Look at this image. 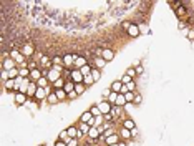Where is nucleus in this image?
I'll return each mask as SVG.
<instances>
[{"label": "nucleus", "mask_w": 194, "mask_h": 146, "mask_svg": "<svg viewBox=\"0 0 194 146\" xmlns=\"http://www.w3.org/2000/svg\"><path fill=\"white\" fill-rule=\"evenodd\" d=\"M10 58H13L18 65H22V67H25V57L22 55V52L20 50H10Z\"/></svg>", "instance_id": "obj_1"}, {"label": "nucleus", "mask_w": 194, "mask_h": 146, "mask_svg": "<svg viewBox=\"0 0 194 146\" xmlns=\"http://www.w3.org/2000/svg\"><path fill=\"white\" fill-rule=\"evenodd\" d=\"M45 77L48 78V81H51V83H55L57 80H60V78H61V77H60V71H58V70H55L53 67L45 71Z\"/></svg>", "instance_id": "obj_2"}, {"label": "nucleus", "mask_w": 194, "mask_h": 146, "mask_svg": "<svg viewBox=\"0 0 194 146\" xmlns=\"http://www.w3.org/2000/svg\"><path fill=\"white\" fill-rule=\"evenodd\" d=\"M15 65H17V61L13 58H5V60H2V70L3 71H10V70H13L15 68Z\"/></svg>", "instance_id": "obj_3"}, {"label": "nucleus", "mask_w": 194, "mask_h": 146, "mask_svg": "<svg viewBox=\"0 0 194 146\" xmlns=\"http://www.w3.org/2000/svg\"><path fill=\"white\" fill-rule=\"evenodd\" d=\"M20 52H22V55H23V57H30V55H33V52H35V50H33V47H32L30 43H23V45L20 47Z\"/></svg>", "instance_id": "obj_4"}, {"label": "nucleus", "mask_w": 194, "mask_h": 146, "mask_svg": "<svg viewBox=\"0 0 194 146\" xmlns=\"http://www.w3.org/2000/svg\"><path fill=\"white\" fill-rule=\"evenodd\" d=\"M83 80H85V77H83V75H81V71H80V70H73V71H71V81H73V83H83Z\"/></svg>", "instance_id": "obj_5"}, {"label": "nucleus", "mask_w": 194, "mask_h": 146, "mask_svg": "<svg viewBox=\"0 0 194 146\" xmlns=\"http://www.w3.org/2000/svg\"><path fill=\"white\" fill-rule=\"evenodd\" d=\"M98 108H100V111H101L103 115H108V113H111V108H113V105H111L110 101H101V103L98 105Z\"/></svg>", "instance_id": "obj_6"}, {"label": "nucleus", "mask_w": 194, "mask_h": 146, "mask_svg": "<svg viewBox=\"0 0 194 146\" xmlns=\"http://www.w3.org/2000/svg\"><path fill=\"white\" fill-rule=\"evenodd\" d=\"M43 75H45V73L42 71V68H35V70H32V73H30V80L37 83V81H38L40 78L43 77Z\"/></svg>", "instance_id": "obj_7"}, {"label": "nucleus", "mask_w": 194, "mask_h": 146, "mask_svg": "<svg viewBox=\"0 0 194 146\" xmlns=\"http://www.w3.org/2000/svg\"><path fill=\"white\" fill-rule=\"evenodd\" d=\"M108 61L106 60H103L101 58V57H96V58H93L91 60V67H95V68H103V67H105V65H106Z\"/></svg>", "instance_id": "obj_8"}, {"label": "nucleus", "mask_w": 194, "mask_h": 146, "mask_svg": "<svg viewBox=\"0 0 194 146\" xmlns=\"http://www.w3.org/2000/svg\"><path fill=\"white\" fill-rule=\"evenodd\" d=\"M85 65H88L86 58H85V57H80V55H75V67H77V70L83 68Z\"/></svg>", "instance_id": "obj_9"}, {"label": "nucleus", "mask_w": 194, "mask_h": 146, "mask_svg": "<svg viewBox=\"0 0 194 146\" xmlns=\"http://www.w3.org/2000/svg\"><path fill=\"white\" fill-rule=\"evenodd\" d=\"M67 131H68V136H70V138H77V139H78V138L81 136V131H80L77 126H68Z\"/></svg>", "instance_id": "obj_10"}, {"label": "nucleus", "mask_w": 194, "mask_h": 146, "mask_svg": "<svg viewBox=\"0 0 194 146\" xmlns=\"http://www.w3.org/2000/svg\"><path fill=\"white\" fill-rule=\"evenodd\" d=\"M38 67L42 68H48V67H53V63H51V60L48 58V57H45V55H42V58H40V61H38Z\"/></svg>", "instance_id": "obj_11"}, {"label": "nucleus", "mask_w": 194, "mask_h": 146, "mask_svg": "<svg viewBox=\"0 0 194 146\" xmlns=\"http://www.w3.org/2000/svg\"><path fill=\"white\" fill-rule=\"evenodd\" d=\"M100 135H101V133H100V129L95 128V126H91V128H90V131H88V136L91 138V141H96Z\"/></svg>", "instance_id": "obj_12"}, {"label": "nucleus", "mask_w": 194, "mask_h": 146, "mask_svg": "<svg viewBox=\"0 0 194 146\" xmlns=\"http://www.w3.org/2000/svg\"><path fill=\"white\" fill-rule=\"evenodd\" d=\"M128 35H129V37H133V38L139 35V28H138V25H136V23H131V27L128 28Z\"/></svg>", "instance_id": "obj_13"}, {"label": "nucleus", "mask_w": 194, "mask_h": 146, "mask_svg": "<svg viewBox=\"0 0 194 146\" xmlns=\"http://www.w3.org/2000/svg\"><path fill=\"white\" fill-rule=\"evenodd\" d=\"M113 57H115L113 50H110V48H103V55H101V58H103V60L110 61V60H113Z\"/></svg>", "instance_id": "obj_14"}, {"label": "nucleus", "mask_w": 194, "mask_h": 146, "mask_svg": "<svg viewBox=\"0 0 194 146\" xmlns=\"http://www.w3.org/2000/svg\"><path fill=\"white\" fill-rule=\"evenodd\" d=\"M105 141H106V145H108V146L118 145V143H119V136H118V135H111V136L105 138Z\"/></svg>", "instance_id": "obj_15"}, {"label": "nucleus", "mask_w": 194, "mask_h": 146, "mask_svg": "<svg viewBox=\"0 0 194 146\" xmlns=\"http://www.w3.org/2000/svg\"><path fill=\"white\" fill-rule=\"evenodd\" d=\"M25 101H27V95H25V93H15V103H17V105H23V103H25Z\"/></svg>", "instance_id": "obj_16"}, {"label": "nucleus", "mask_w": 194, "mask_h": 146, "mask_svg": "<svg viewBox=\"0 0 194 146\" xmlns=\"http://www.w3.org/2000/svg\"><path fill=\"white\" fill-rule=\"evenodd\" d=\"M63 65H65V67L75 65V55H65V57H63Z\"/></svg>", "instance_id": "obj_17"}, {"label": "nucleus", "mask_w": 194, "mask_h": 146, "mask_svg": "<svg viewBox=\"0 0 194 146\" xmlns=\"http://www.w3.org/2000/svg\"><path fill=\"white\" fill-rule=\"evenodd\" d=\"M75 85H77V83H73L71 80H68L67 83H65V88H63V90L67 91V95H70V93H73V91H75Z\"/></svg>", "instance_id": "obj_18"}, {"label": "nucleus", "mask_w": 194, "mask_h": 146, "mask_svg": "<svg viewBox=\"0 0 194 146\" xmlns=\"http://www.w3.org/2000/svg\"><path fill=\"white\" fill-rule=\"evenodd\" d=\"M45 95H47V90H45V88H37V93H35V98H37V100H43V98H45Z\"/></svg>", "instance_id": "obj_19"}, {"label": "nucleus", "mask_w": 194, "mask_h": 146, "mask_svg": "<svg viewBox=\"0 0 194 146\" xmlns=\"http://www.w3.org/2000/svg\"><path fill=\"white\" fill-rule=\"evenodd\" d=\"M121 88H123V83H121V81H115V83L111 85V91H115V93H121Z\"/></svg>", "instance_id": "obj_20"}, {"label": "nucleus", "mask_w": 194, "mask_h": 146, "mask_svg": "<svg viewBox=\"0 0 194 146\" xmlns=\"http://www.w3.org/2000/svg\"><path fill=\"white\" fill-rule=\"evenodd\" d=\"M116 106H126V98L123 93L118 95V100H116Z\"/></svg>", "instance_id": "obj_21"}, {"label": "nucleus", "mask_w": 194, "mask_h": 146, "mask_svg": "<svg viewBox=\"0 0 194 146\" xmlns=\"http://www.w3.org/2000/svg\"><path fill=\"white\" fill-rule=\"evenodd\" d=\"M80 71H81V75H83V77H88V75H91V71H93V68H91L90 65H85L83 68H80Z\"/></svg>", "instance_id": "obj_22"}, {"label": "nucleus", "mask_w": 194, "mask_h": 146, "mask_svg": "<svg viewBox=\"0 0 194 146\" xmlns=\"http://www.w3.org/2000/svg\"><path fill=\"white\" fill-rule=\"evenodd\" d=\"M123 128H126V129L131 131V129H135V128H136V125H135V121H133V120H126V121L123 123Z\"/></svg>", "instance_id": "obj_23"}, {"label": "nucleus", "mask_w": 194, "mask_h": 146, "mask_svg": "<svg viewBox=\"0 0 194 146\" xmlns=\"http://www.w3.org/2000/svg\"><path fill=\"white\" fill-rule=\"evenodd\" d=\"M68 139H70V136H68V131H67V129L60 131V135H58V141H65V143H67Z\"/></svg>", "instance_id": "obj_24"}, {"label": "nucleus", "mask_w": 194, "mask_h": 146, "mask_svg": "<svg viewBox=\"0 0 194 146\" xmlns=\"http://www.w3.org/2000/svg\"><path fill=\"white\" fill-rule=\"evenodd\" d=\"M119 135H121V138H125V139H129L131 138V131L126 129V128H121L119 129Z\"/></svg>", "instance_id": "obj_25"}, {"label": "nucleus", "mask_w": 194, "mask_h": 146, "mask_svg": "<svg viewBox=\"0 0 194 146\" xmlns=\"http://www.w3.org/2000/svg\"><path fill=\"white\" fill-rule=\"evenodd\" d=\"M51 63L57 65V67H65V65H63V57H53V58H51Z\"/></svg>", "instance_id": "obj_26"}, {"label": "nucleus", "mask_w": 194, "mask_h": 146, "mask_svg": "<svg viewBox=\"0 0 194 146\" xmlns=\"http://www.w3.org/2000/svg\"><path fill=\"white\" fill-rule=\"evenodd\" d=\"M118 95H119V93H115V91H111V93H110V96H108V101H110L111 105H116Z\"/></svg>", "instance_id": "obj_27"}, {"label": "nucleus", "mask_w": 194, "mask_h": 146, "mask_svg": "<svg viewBox=\"0 0 194 146\" xmlns=\"http://www.w3.org/2000/svg\"><path fill=\"white\" fill-rule=\"evenodd\" d=\"M55 95L58 96V100H65L67 98V91L61 88V90H55Z\"/></svg>", "instance_id": "obj_28"}, {"label": "nucleus", "mask_w": 194, "mask_h": 146, "mask_svg": "<svg viewBox=\"0 0 194 146\" xmlns=\"http://www.w3.org/2000/svg\"><path fill=\"white\" fill-rule=\"evenodd\" d=\"M47 83H48V78L47 77H42L38 81H37V85H38L40 88H47Z\"/></svg>", "instance_id": "obj_29"}, {"label": "nucleus", "mask_w": 194, "mask_h": 146, "mask_svg": "<svg viewBox=\"0 0 194 146\" xmlns=\"http://www.w3.org/2000/svg\"><path fill=\"white\" fill-rule=\"evenodd\" d=\"M60 100H58V96L55 95V93H50L48 95V103L50 105H55V103H58Z\"/></svg>", "instance_id": "obj_30"}, {"label": "nucleus", "mask_w": 194, "mask_h": 146, "mask_svg": "<svg viewBox=\"0 0 194 146\" xmlns=\"http://www.w3.org/2000/svg\"><path fill=\"white\" fill-rule=\"evenodd\" d=\"M85 85H83V83H78V85H75V93H77V95H81V93H83V91H85Z\"/></svg>", "instance_id": "obj_31"}, {"label": "nucleus", "mask_w": 194, "mask_h": 146, "mask_svg": "<svg viewBox=\"0 0 194 146\" xmlns=\"http://www.w3.org/2000/svg\"><path fill=\"white\" fill-rule=\"evenodd\" d=\"M135 93L133 91H128V93H125V98H126V103H133L135 101Z\"/></svg>", "instance_id": "obj_32"}, {"label": "nucleus", "mask_w": 194, "mask_h": 146, "mask_svg": "<svg viewBox=\"0 0 194 146\" xmlns=\"http://www.w3.org/2000/svg\"><path fill=\"white\" fill-rule=\"evenodd\" d=\"M53 85H55V90H61V88H65V81H63V78H60Z\"/></svg>", "instance_id": "obj_33"}, {"label": "nucleus", "mask_w": 194, "mask_h": 146, "mask_svg": "<svg viewBox=\"0 0 194 146\" xmlns=\"http://www.w3.org/2000/svg\"><path fill=\"white\" fill-rule=\"evenodd\" d=\"M90 111H91V115H93L95 118H98V116H101V115H103V113L100 111V108H98V106H91V110H90Z\"/></svg>", "instance_id": "obj_34"}, {"label": "nucleus", "mask_w": 194, "mask_h": 146, "mask_svg": "<svg viewBox=\"0 0 194 146\" xmlns=\"http://www.w3.org/2000/svg\"><path fill=\"white\" fill-rule=\"evenodd\" d=\"M91 77H93V80H95V81H98V80L101 78V73H100V70H98V68H93V71H91Z\"/></svg>", "instance_id": "obj_35"}, {"label": "nucleus", "mask_w": 194, "mask_h": 146, "mask_svg": "<svg viewBox=\"0 0 194 146\" xmlns=\"http://www.w3.org/2000/svg\"><path fill=\"white\" fill-rule=\"evenodd\" d=\"M90 125H88V123H80V131H81V133H88V131H90Z\"/></svg>", "instance_id": "obj_36"}, {"label": "nucleus", "mask_w": 194, "mask_h": 146, "mask_svg": "<svg viewBox=\"0 0 194 146\" xmlns=\"http://www.w3.org/2000/svg\"><path fill=\"white\" fill-rule=\"evenodd\" d=\"M95 83V80H93V77L91 75H88V77H85V80H83V85L86 87V85H93Z\"/></svg>", "instance_id": "obj_37"}, {"label": "nucleus", "mask_w": 194, "mask_h": 146, "mask_svg": "<svg viewBox=\"0 0 194 146\" xmlns=\"http://www.w3.org/2000/svg\"><path fill=\"white\" fill-rule=\"evenodd\" d=\"M176 15H178V17L186 15V7H183V5H181V7H178V9H176Z\"/></svg>", "instance_id": "obj_38"}, {"label": "nucleus", "mask_w": 194, "mask_h": 146, "mask_svg": "<svg viewBox=\"0 0 194 146\" xmlns=\"http://www.w3.org/2000/svg\"><path fill=\"white\" fill-rule=\"evenodd\" d=\"M67 146H78V139L77 138H70L67 141Z\"/></svg>", "instance_id": "obj_39"}, {"label": "nucleus", "mask_w": 194, "mask_h": 146, "mask_svg": "<svg viewBox=\"0 0 194 146\" xmlns=\"http://www.w3.org/2000/svg\"><path fill=\"white\" fill-rule=\"evenodd\" d=\"M126 75H129L131 78H135L138 73H136V70H135V68H128V70H126Z\"/></svg>", "instance_id": "obj_40"}, {"label": "nucleus", "mask_w": 194, "mask_h": 146, "mask_svg": "<svg viewBox=\"0 0 194 146\" xmlns=\"http://www.w3.org/2000/svg\"><path fill=\"white\" fill-rule=\"evenodd\" d=\"M126 88H128V91H135L136 83H135V81H131V83H128V85H126Z\"/></svg>", "instance_id": "obj_41"}, {"label": "nucleus", "mask_w": 194, "mask_h": 146, "mask_svg": "<svg viewBox=\"0 0 194 146\" xmlns=\"http://www.w3.org/2000/svg\"><path fill=\"white\" fill-rule=\"evenodd\" d=\"M111 115H115V116H116V115H119V108H118V106H113V108H111Z\"/></svg>", "instance_id": "obj_42"}, {"label": "nucleus", "mask_w": 194, "mask_h": 146, "mask_svg": "<svg viewBox=\"0 0 194 146\" xmlns=\"http://www.w3.org/2000/svg\"><path fill=\"white\" fill-rule=\"evenodd\" d=\"M111 135H115V133H113V129H111V128H108L106 131H105V138H108V136H111Z\"/></svg>", "instance_id": "obj_43"}, {"label": "nucleus", "mask_w": 194, "mask_h": 146, "mask_svg": "<svg viewBox=\"0 0 194 146\" xmlns=\"http://www.w3.org/2000/svg\"><path fill=\"white\" fill-rule=\"evenodd\" d=\"M141 100H143V98L139 96V95H136V96H135V101H133V103H135V105H139V103H141Z\"/></svg>", "instance_id": "obj_44"}, {"label": "nucleus", "mask_w": 194, "mask_h": 146, "mask_svg": "<svg viewBox=\"0 0 194 146\" xmlns=\"http://www.w3.org/2000/svg\"><path fill=\"white\" fill-rule=\"evenodd\" d=\"M129 27H131V22H123V28L126 30V32H128V28H129Z\"/></svg>", "instance_id": "obj_45"}, {"label": "nucleus", "mask_w": 194, "mask_h": 146, "mask_svg": "<svg viewBox=\"0 0 194 146\" xmlns=\"http://www.w3.org/2000/svg\"><path fill=\"white\" fill-rule=\"evenodd\" d=\"M187 38L191 40V42L194 40V30H191V32H187Z\"/></svg>", "instance_id": "obj_46"}, {"label": "nucleus", "mask_w": 194, "mask_h": 146, "mask_svg": "<svg viewBox=\"0 0 194 146\" xmlns=\"http://www.w3.org/2000/svg\"><path fill=\"white\" fill-rule=\"evenodd\" d=\"M135 70H136V73H138V75H139V73H143V67H141V65H138Z\"/></svg>", "instance_id": "obj_47"}, {"label": "nucleus", "mask_w": 194, "mask_h": 146, "mask_svg": "<svg viewBox=\"0 0 194 146\" xmlns=\"http://www.w3.org/2000/svg\"><path fill=\"white\" fill-rule=\"evenodd\" d=\"M111 118H113V115H111V113H108V115H105V120H106V121H111Z\"/></svg>", "instance_id": "obj_48"}, {"label": "nucleus", "mask_w": 194, "mask_h": 146, "mask_svg": "<svg viewBox=\"0 0 194 146\" xmlns=\"http://www.w3.org/2000/svg\"><path fill=\"white\" fill-rule=\"evenodd\" d=\"M55 146H67V143L65 141H57V145Z\"/></svg>", "instance_id": "obj_49"}, {"label": "nucleus", "mask_w": 194, "mask_h": 146, "mask_svg": "<svg viewBox=\"0 0 194 146\" xmlns=\"http://www.w3.org/2000/svg\"><path fill=\"white\" fill-rule=\"evenodd\" d=\"M136 135H138V129H136V128H135V129H131V136H136Z\"/></svg>", "instance_id": "obj_50"}, {"label": "nucleus", "mask_w": 194, "mask_h": 146, "mask_svg": "<svg viewBox=\"0 0 194 146\" xmlns=\"http://www.w3.org/2000/svg\"><path fill=\"white\" fill-rule=\"evenodd\" d=\"M118 146H126V143H125V141H119V143H118Z\"/></svg>", "instance_id": "obj_51"}, {"label": "nucleus", "mask_w": 194, "mask_h": 146, "mask_svg": "<svg viewBox=\"0 0 194 146\" xmlns=\"http://www.w3.org/2000/svg\"><path fill=\"white\" fill-rule=\"evenodd\" d=\"M111 146H118V145H111Z\"/></svg>", "instance_id": "obj_52"}, {"label": "nucleus", "mask_w": 194, "mask_h": 146, "mask_svg": "<svg viewBox=\"0 0 194 146\" xmlns=\"http://www.w3.org/2000/svg\"><path fill=\"white\" fill-rule=\"evenodd\" d=\"M40 146H45V145H40Z\"/></svg>", "instance_id": "obj_53"}]
</instances>
